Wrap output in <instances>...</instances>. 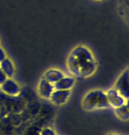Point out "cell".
I'll return each mask as SVG.
<instances>
[{
    "label": "cell",
    "mask_w": 129,
    "mask_h": 135,
    "mask_svg": "<svg viewBox=\"0 0 129 135\" xmlns=\"http://www.w3.org/2000/svg\"><path fill=\"white\" fill-rule=\"evenodd\" d=\"M66 64L69 72L80 79L91 76L98 67L93 54L84 46L75 47L69 53Z\"/></svg>",
    "instance_id": "obj_1"
},
{
    "label": "cell",
    "mask_w": 129,
    "mask_h": 135,
    "mask_svg": "<svg viewBox=\"0 0 129 135\" xmlns=\"http://www.w3.org/2000/svg\"><path fill=\"white\" fill-rule=\"evenodd\" d=\"M83 108L86 110H95L111 108L107 101L106 94L103 90H91L85 95L82 102Z\"/></svg>",
    "instance_id": "obj_2"
},
{
    "label": "cell",
    "mask_w": 129,
    "mask_h": 135,
    "mask_svg": "<svg viewBox=\"0 0 129 135\" xmlns=\"http://www.w3.org/2000/svg\"><path fill=\"white\" fill-rule=\"evenodd\" d=\"M115 90L117 92L122 96L126 100L129 99V71L128 69L125 70L120 77L118 78L116 83L114 85Z\"/></svg>",
    "instance_id": "obj_3"
},
{
    "label": "cell",
    "mask_w": 129,
    "mask_h": 135,
    "mask_svg": "<svg viewBox=\"0 0 129 135\" xmlns=\"http://www.w3.org/2000/svg\"><path fill=\"white\" fill-rule=\"evenodd\" d=\"M71 90H55L50 96V101L55 105H63L69 100Z\"/></svg>",
    "instance_id": "obj_4"
},
{
    "label": "cell",
    "mask_w": 129,
    "mask_h": 135,
    "mask_svg": "<svg viewBox=\"0 0 129 135\" xmlns=\"http://www.w3.org/2000/svg\"><path fill=\"white\" fill-rule=\"evenodd\" d=\"M54 90H55L54 84L48 83L47 80L41 77V79L38 83V86H37V91H38L39 96L44 99H49Z\"/></svg>",
    "instance_id": "obj_5"
},
{
    "label": "cell",
    "mask_w": 129,
    "mask_h": 135,
    "mask_svg": "<svg viewBox=\"0 0 129 135\" xmlns=\"http://www.w3.org/2000/svg\"><path fill=\"white\" fill-rule=\"evenodd\" d=\"M106 94L107 101H108L111 107L115 109V108L120 107L125 104L126 99L122 96H120L115 89H110Z\"/></svg>",
    "instance_id": "obj_6"
},
{
    "label": "cell",
    "mask_w": 129,
    "mask_h": 135,
    "mask_svg": "<svg viewBox=\"0 0 129 135\" xmlns=\"http://www.w3.org/2000/svg\"><path fill=\"white\" fill-rule=\"evenodd\" d=\"M1 90L3 92L9 96H18L20 93L21 89L17 82H15L12 78H8L1 85Z\"/></svg>",
    "instance_id": "obj_7"
},
{
    "label": "cell",
    "mask_w": 129,
    "mask_h": 135,
    "mask_svg": "<svg viewBox=\"0 0 129 135\" xmlns=\"http://www.w3.org/2000/svg\"><path fill=\"white\" fill-rule=\"evenodd\" d=\"M63 76H65L64 73L63 71L56 69H50L47 70L44 75H43L42 78H44L45 80H47L48 83L55 84V83H57L59 80H61Z\"/></svg>",
    "instance_id": "obj_8"
},
{
    "label": "cell",
    "mask_w": 129,
    "mask_h": 135,
    "mask_svg": "<svg viewBox=\"0 0 129 135\" xmlns=\"http://www.w3.org/2000/svg\"><path fill=\"white\" fill-rule=\"evenodd\" d=\"M75 85V78L72 76H63L54 84L55 90H71Z\"/></svg>",
    "instance_id": "obj_9"
},
{
    "label": "cell",
    "mask_w": 129,
    "mask_h": 135,
    "mask_svg": "<svg viewBox=\"0 0 129 135\" xmlns=\"http://www.w3.org/2000/svg\"><path fill=\"white\" fill-rule=\"evenodd\" d=\"M0 69L6 75L8 78H12L15 74V68L12 61L6 57L4 61L0 62Z\"/></svg>",
    "instance_id": "obj_10"
},
{
    "label": "cell",
    "mask_w": 129,
    "mask_h": 135,
    "mask_svg": "<svg viewBox=\"0 0 129 135\" xmlns=\"http://www.w3.org/2000/svg\"><path fill=\"white\" fill-rule=\"evenodd\" d=\"M119 12L129 25V0H119Z\"/></svg>",
    "instance_id": "obj_11"
},
{
    "label": "cell",
    "mask_w": 129,
    "mask_h": 135,
    "mask_svg": "<svg viewBox=\"0 0 129 135\" xmlns=\"http://www.w3.org/2000/svg\"><path fill=\"white\" fill-rule=\"evenodd\" d=\"M114 113L116 115V117L122 121H127L129 120V110H127V108L124 105L114 109Z\"/></svg>",
    "instance_id": "obj_12"
},
{
    "label": "cell",
    "mask_w": 129,
    "mask_h": 135,
    "mask_svg": "<svg viewBox=\"0 0 129 135\" xmlns=\"http://www.w3.org/2000/svg\"><path fill=\"white\" fill-rule=\"evenodd\" d=\"M41 135H56L55 131L50 127H46L41 131Z\"/></svg>",
    "instance_id": "obj_13"
},
{
    "label": "cell",
    "mask_w": 129,
    "mask_h": 135,
    "mask_svg": "<svg viewBox=\"0 0 129 135\" xmlns=\"http://www.w3.org/2000/svg\"><path fill=\"white\" fill-rule=\"evenodd\" d=\"M7 79H8V77L6 76V75L0 69V86H1Z\"/></svg>",
    "instance_id": "obj_14"
},
{
    "label": "cell",
    "mask_w": 129,
    "mask_h": 135,
    "mask_svg": "<svg viewBox=\"0 0 129 135\" xmlns=\"http://www.w3.org/2000/svg\"><path fill=\"white\" fill-rule=\"evenodd\" d=\"M5 58H6V53H5L4 48L0 47V62L4 61Z\"/></svg>",
    "instance_id": "obj_15"
},
{
    "label": "cell",
    "mask_w": 129,
    "mask_h": 135,
    "mask_svg": "<svg viewBox=\"0 0 129 135\" xmlns=\"http://www.w3.org/2000/svg\"><path fill=\"white\" fill-rule=\"evenodd\" d=\"M125 106L127 108V110H129V99H127L126 100V103H125Z\"/></svg>",
    "instance_id": "obj_16"
},
{
    "label": "cell",
    "mask_w": 129,
    "mask_h": 135,
    "mask_svg": "<svg viewBox=\"0 0 129 135\" xmlns=\"http://www.w3.org/2000/svg\"><path fill=\"white\" fill-rule=\"evenodd\" d=\"M107 135H118V134H115V133H110V134H107Z\"/></svg>",
    "instance_id": "obj_17"
},
{
    "label": "cell",
    "mask_w": 129,
    "mask_h": 135,
    "mask_svg": "<svg viewBox=\"0 0 129 135\" xmlns=\"http://www.w3.org/2000/svg\"><path fill=\"white\" fill-rule=\"evenodd\" d=\"M97 1H99V0H97Z\"/></svg>",
    "instance_id": "obj_18"
},
{
    "label": "cell",
    "mask_w": 129,
    "mask_h": 135,
    "mask_svg": "<svg viewBox=\"0 0 129 135\" xmlns=\"http://www.w3.org/2000/svg\"><path fill=\"white\" fill-rule=\"evenodd\" d=\"M128 71H129V69H128Z\"/></svg>",
    "instance_id": "obj_19"
}]
</instances>
